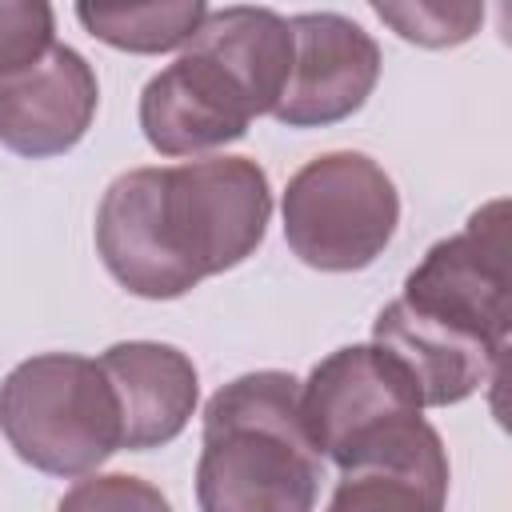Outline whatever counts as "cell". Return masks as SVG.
Here are the masks:
<instances>
[{
  "label": "cell",
  "instance_id": "6da1fadb",
  "mask_svg": "<svg viewBox=\"0 0 512 512\" xmlns=\"http://www.w3.org/2000/svg\"><path fill=\"white\" fill-rule=\"evenodd\" d=\"M272 188L252 156H200L120 172L96 208V256L140 300L188 296L244 264L268 232Z\"/></svg>",
  "mask_w": 512,
  "mask_h": 512
},
{
  "label": "cell",
  "instance_id": "7a4b0ae2",
  "mask_svg": "<svg viewBox=\"0 0 512 512\" xmlns=\"http://www.w3.org/2000/svg\"><path fill=\"white\" fill-rule=\"evenodd\" d=\"M324 456L300 416V380L260 368L228 380L204 404L200 512H312Z\"/></svg>",
  "mask_w": 512,
  "mask_h": 512
},
{
  "label": "cell",
  "instance_id": "3957f363",
  "mask_svg": "<svg viewBox=\"0 0 512 512\" xmlns=\"http://www.w3.org/2000/svg\"><path fill=\"white\" fill-rule=\"evenodd\" d=\"M0 432L8 448L44 476H92L120 452V404L100 360L40 352L0 384Z\"/></svg>",
  "mask_w": 512,
  "mask_h": 512
},
{
  "label": "cell",
  "instance_id": "277c9868",
  "mask_svg": "<svg viewBox=\"0 0 512 512\" xmlns=\"http://www.w3.org/2000/svg\"><path fill=\"white\" fill-rule=\"evenodd\" d=\"M284 240L316 272H360L396 236L400 192L364 152H324L300 164L284 188Z\"/></svg>",
  "mask_w": 512,
  "mask_h": 512
},
{
  "label": "cell",
  "instance_id": "5b68a950",
  "mask_svg": "<svg viewBox=\"0 0 512 512\" xmlns=\"http://www.w3.org/2000/svg\"><path fill=\"white\" fill-rule=\"evenodd\" d=\"M400 300L492 348H508L512 332V256L508 204L492 200L468 216L456 236L436 240L408 272Z\"/></svg>",
  "mask_w": 512,
  "mask_h": 512
},
{
  "label": "cell",
  "instance_id": "8992f818",
  "mask_svg": "<svg viewBox=\"0 0 512 512\" xmlns=\"http://www.w3.org/2000/svg\"><path fill=\"white\" fill-rule=\"evenodd\" d=\"M420 412L416 384L376 344H344L328 352L300 384L304 428L316 452L336 460V468Z\"/></svg>",
  "mask_w": 512,
  "mask_h": 512
},
{
  "label": "cell",
  "instance_id": "52a82bcc",
  "mask_svg": "<svg viewBox=\"0 0 512 512\" xmlns=\"http://www.w3.org/2000/svg\"><path fill=\"white\" fill-rule=\"evenodd\" d=\"M292 72L272 108L284 128H328L360 112L380 80V44L340 12H296Z\"/></svg>",
  "mask_w": 512,
  "mask_h": 512
},
{
  "label": "cell",
  "instance_id": "ba28073f",
  "mask_svg": "<svg viewBox=\"0 0 512 512\" xmlns=\"http://www.w3.org/2000/svg\"><path fill=\"white\" fill-rule=\"evenodd\" d=\"M256 120L248 92L204 52L184 48L140 92V132L172 160H200L236 144Z\"/></svg>",
  "mask_w": 512,
  "mask_h": 512
},
{
  "label": "cell",
  "instance_id": "9c48e42d",
  "mask_svg": "<svg viewBox=\"0 0 512 512\" xmlns=\"http://www.w3.org/2000/svg\"><path fill=\"white\" fill-rule=\"evenodd\" d=\"M96 104L92 64L76 48L52 44L36 64L0 80V144L24 160L64 156L88 136Z\"/></svg>",
  "mask_w": 512,
  "mask_h": 512
},
{
  "label": "cell",
  "instance_id": "30bf717a",
  "mask_svg": "<svg viewBox=\"0 0 512 512\" xmlns=\"http://www.w3.org/2000/svg\"><path fill=\"white\" fill-rule=\"evenodd\" d=\"M448 476L440 432L416 416L340 464V480L324 512H444Z\"/></svg>",
  "mask_w": 512,
  "mask_h": 512
},
{
  "label": "cell",
  "instance_id": "8fae6325",
  "mask_svg": "<svg viewBox=\"0 0 512 512\" xmlns=\"http://www.w3.org/2000/svg\"><path fill=\"white\" fill-rule=\"evenodd\" d=\"M100 368L120 404V448H164L188 428L200 400V376L188 352L160 340H120L104 348Z\"/></svg>",
  "mask_w": 512,
  "mask_h": 512
},
{
  "label": "cell",
  "instance_id": "7c38bea8",
  "mask_svg": "<svg viewBox=\"0 0 512 512\" xmlns=\"http://www.w3.org/2000/svg\"><path fill=\"white\" fill-rule=\"evenodd\" d=\"M372 344L384 348L416 384L424 408H448L468 400L492 380L508 348H492L472 332H460L436 316L416 312L408 300L380 308L372 324Z\"/></svg>",
  "mask_w": 512,
  "mask_h": 512
},
{
  "label": "cell",
  "instance_id": "4fadbf2b",
  "mask_svg": "<svg viewBox=\"0 0 512 512\" xmlns=\"http://www.w3.org/2000/svg\"><path fill=\"white\" fill-rule=\"evenodd\" d=\"M212 56L256 104V116H272L292 72V28L276 8L228 4L208 8L196 36L184 44Z\"/></svg>",
  "mask_w": 512,
  "mask_h": 512
},
{
  "label": "cell",
  "instance_id": "5bb4252c",
  "mask_svg": "<svg viewBox=\"0 0 512 512\" xmlns=\"http://www.w3.org/2000/svg\"><path fill=\"white\" fill-rule=\"evenodd\" d=\"M204 0H148V4H76V20L88 36L104 40L108 48L156 56L184 48L196 28L204 24Z\"/></svg>",
  "mask_w": 512,
  "mask_h": 512
},
{
  "label": "cell",
  "instance_id": "9a60e30c",
  "mask_svg": "<svg viewBox=\"0 0 512 512\" xmlns=\"http://www.w3.org/2000/svg\"><path fill=\"white\" fill-rule=\"evenodd\" d=\"M372 12L400 40L420 44V48H452V44H464L484 24V4H476V0H404V4L376 0Z\"/></svg>",
  "mask_w": 512,
  "mask_h": 512
},
{
  "label": "cell",
  "instance_id": "2e32d148",
  "mask_svg": "<svg viewBox=\"0 0 512 512\" xmlns=\"http://www.w3.org/2000/svg\"><path fill=\"white\" fill-rule=\"evenodd\" d=\"M56 512H172V504L152 480L128 472H92L60 496Z\"/></svg>",
  "mask_w": 512,
  "mask_h": 512
},
{
  "label": "cell",
  "instance_id": "e0dca14e",
  "mask_svg": "<svg viewBox=\"0 0 512 512\" xmlns=\"http://www.w3.org/2000/svg\"><path fill=\"white\" fill-rule=\"evenodd\" d=\"M56 44V12L44 0H0V80L24 72Z\"/></svg>",
  "mask_w": 512,
  "mask_h": 512
}]
</instances>
